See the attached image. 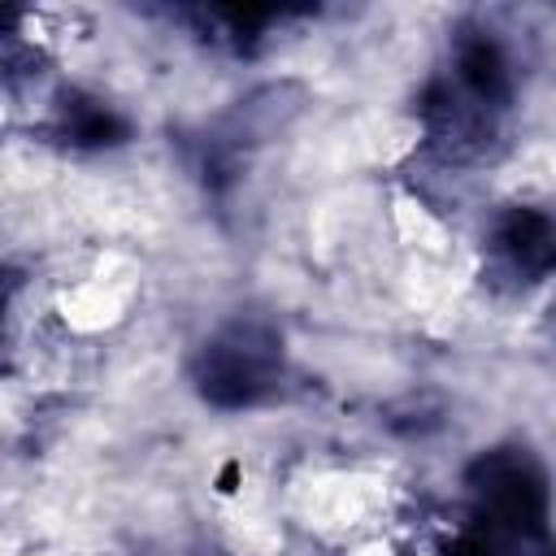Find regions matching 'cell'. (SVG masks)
I'll return each mask as SVG.
<instances>
[{
  "label": "cell",
  "instance_id": "obj_2",
  "mask_svg": "<svg viewBox=\"0 0 556 556\" xmlns=\"http://www.w3.org/2000/svg\"><path fill=\"white\" fill-rule=\"evenodd\" d=\"M278 365H282L278 334L256 321H248V326L239 321V326L222 330L213 343H204V352L195 361V387L217 408H248L269 395Z\"/></svg>",
  "mask_w": 556,
  "mask_h": 556
},
{
  "label": "cell",
  "instance_id": "obj_3",
  "mask_svg": "<svg viewBox=\"0 0 556 556\" xmlns=\"http://www.w3.org/2000/svg\"><path fill=\"white\" fill-rule=\"evenodd\" d=\"M495 239H500V252L508 256V265L521 269L526 278H543L556 269V226L539 208H508L500 217Z\"/></svg>",
  "mask_w": 556,
  "mask_h": 556
},
{
  "label": "cell",
  "instance_id": "obj_4",
  "mask_svg": "<svg viewBox=\"0 0 556 556\" xmlns=\"http://www.w3.org/2000/svg\"><path fill=\"white\" fill-rule=\"evenodd\" d=\"M456 74H460L465 91L482 109L508 100V61H504V52H500L495 39H486V35L460 39V48H456Z\"/></svg>",
  "mask_w": 556,
  "mask_h": 556
},
{
  "label": "cell",
  "instance_id": "obj_6",
  "mask_svg": "<svg viewBox=\"0 0 556 556\" xmlns=\"http://www.w3.org/2000/svg\"><path fill=\"white\" fill-rule=\"evenodd\" d=\"M235 478H239V465H226V473H222V491H235Z\"/></svg>",
  "mask_w": 556,
  "mask_h": 556
},
{
  "label": "cell",
  "instance_id": "obj_1",
  "mask_svg": "<svg viewBox=\"0 0 556 556\" xmlns=\"http://www.w3.org/2000/svg\"><path fill=\"white\" fill-rule=\"evenodd\" d=\"M465 482L478 500V530L504 556H556V539L547 526V478L526 447L482 452L469 465Z\"/></svg>",
  "mask_w": 556,
  "mask_h": 556
},
{
  "label": "cell",
  "instance_id": "obj_5",
  "mask_svg": "<svg viewBox=\"0 0 556 556\" xmlns=\"http://www.w3.org/2000/svg\"><path fill=\"white\" fill-rule=\"evenodd\" d=\"M61 126L74 143L83 148H109V143H122L126 139V122L100 104V100H87V96H65L61 104Z\"/></svg>",
  "mask_w": 556,
  "mask_h": 556
}]
</instances>
